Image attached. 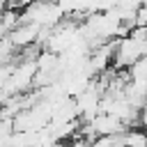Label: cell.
Here are the masks:
<instances>
[{
  "instance_id": "3",
  "label": "cell",
  "mask_w": 147,
  "mask_h": 147,
  "mask_svg": "<svg viewBox=\"0 0 147 147\" xmlns=\"http://www.w3.org/2000/svg\"><path fill=\"white\" fill-rule=\"evenodd\" d=\"M18 25H21V11H18V9H5V14H2V25H0V34H2V37H9Z\"/></svg>"
},
{
  "instance_id": "1",
  "label": "cell",
  "mask_w": 147,
  "mask_h": 147,
  "mask_svg": "<svg viewBox=\"0 0 147 147\" xmlns=\"http://www.w3.org/2000/svg\"><path fill=\"white\" fill-rule=\"evenodd\" d=\"M39 32H41V28H39V25H32V23H21V25H18V28L9 34V39L14 41V46H16L18 51H23V48H30V46H34V44H37Z\"/></svg>"
},
{
  "instance_id": "6",
  "label": "cell",
  "mask_w": 147,
  "mask_h": 147,
  "mask_svg": "<svg viewBox=\"0 0 147 147\" xmlns=\"http://www.w3.org/2000/svg\"><path fill=\"white\" fill-rule=\"evenodd\" d=\"M140 126H142V129H147V106L140 110Z\"/></svg>"
},
{
  "instance_id": "2",
  "label": "cell",
  "mask_w": 147,
  "mask_h": 147,
  "mask_svg": "<svg viewBox=\"0 0 147 147\" xmlns=\"http://www.w3.org/2000/svg\"><path fill=\"white\" fill-rule=\"evenodd\" d=\"M94 131H96V136L101 138V136H119V133H124V131H129L124 124H122V119L119 117H115V115H99L92 124H90Z\"/></svg>"
},
{
  "instance_id": "5",
  "label": "cell",
  "mask_w": 147,
  "mask_h": 147,
  "mask_svg": "<svg viewBox=\"0 0 147 147\" xmlns=\"http://www.w3.org/2000/svg\"><path fill=\"white\" fill-rule=\"evenodd\" d=\"M129 71H131V80H145L147 83V55L140 57Z\"/></svg>"
},
{
  "instance_id": "4",
  "label": "cell",
  "mask_w": 147,
  "mask_h": 147,
  "mask_svg": "<svg viewBox=\"0 0 147 147\" xmlns=\"http://www.w3.org/2000/svg\"><path fill=\"white\" fill-rule=\"evenodd\" d=\"M124 145L126 147H147V131H142V129L124 131Z\"/></svg>"
}]
</instances>
